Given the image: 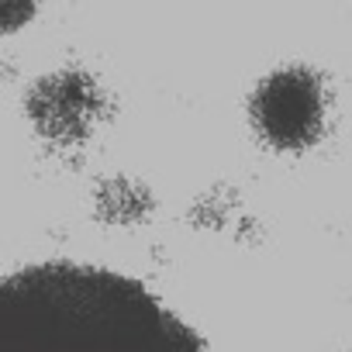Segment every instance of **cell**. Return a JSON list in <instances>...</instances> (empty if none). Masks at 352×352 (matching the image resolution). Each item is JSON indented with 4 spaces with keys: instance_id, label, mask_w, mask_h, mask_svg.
<instances>
[{
    "instance_id": "cell-1",
    "label": "cell",
    "mask_w": 352,
    "mask_h": 352,
    "mask_svg": "<svg viewBox=\"0 0 352 352\" xmlns=\"http://www.w3.org/2000/svg\"><path fill=\"white\" fill-rule=\"evenodd\" d=\"M0 352H204V342L142 280L49 259L0 283Z\"/></svg>"
},
{
    "instance_id": "cell-2",
    "label": "cell",
    "mask_w": 352,
    "mask_h": 352,
    "mask_svg": "<svg viewBox=\"0 0 352 352\" xmlns=\"http://www.w3.org/2000/svg\"><path fill=\"white\" fill-rule=\"evenodd\" d=\"M321 83L304 66L270 73L252 94V118L270 142L300 145L321 124Z\"/></svg>"
}]
</instances>
